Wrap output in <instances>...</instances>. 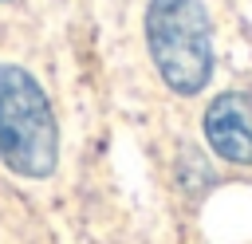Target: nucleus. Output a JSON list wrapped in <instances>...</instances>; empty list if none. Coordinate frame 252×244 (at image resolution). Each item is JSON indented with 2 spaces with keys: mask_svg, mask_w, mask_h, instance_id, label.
<instances>
[{
  "mask_svg": "<svg viewBox=\"0 0 252 244\" xmlns=\"http://www.w3.org/2000/svg\"><path fill=\"white\" fill-rule=\"evenodd\" d=\"M0 161L20 177H47L59 161V130L43 87L0 63Z\"/></svg>",
  "mask_w": 252,
  "mask_h": 244,
  "instance_id": "nucleus-2",
  "label": "nucleus"
},
{
  "mask_svg": "<svg viewBox=\"0 0 252 244\" xmlns=\"http://www.w3.org/2000/svg\"><path fill=\"white\" fill-rule=\"evenodd\" d=\"M205 138L224 161L252 165V94L248 91L217 94L205 110Z\"/></svg>",
  "mask_w": 252,
  "mask_h": 244,
  "instance_id": "nucleus-3",
  "label": "nucleus"
},
{
  "mask_svg": "<svg viewBox=\"0 0 252 244\" xmlns=\"http://www.w3.org/2000/svg\"><path fill=\"white\" fill-rule=\"evenodd\" d=\"M146 43L158 75L177 94H197L213 75V24L201 0H150Z\"/></svg>",
  "mask_w": 252,
  "mask_h": 244,
  "instance_id": "nucleus-1",
  "label": "nucleus"
}]
</instances>
